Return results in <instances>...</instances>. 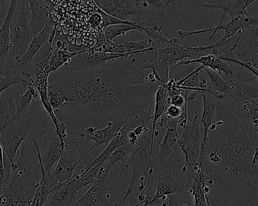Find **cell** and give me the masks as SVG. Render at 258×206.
<instances>
[{
    "instance_id": "obj_3",
    "label": "cell",
    "mask_w": 258,
    "mask_h": 206,
    "mask_svg": "<svg viewBox=\"0 0 258 206\" xmlns=\"http://www.w3.org/2000/svg\"><path fill=\"white\" fill-rule=\"evenodd\" d=\"M152 129L138 138L135 149L129 156L125 168L132 170V176L128 189L119 206H123L125 201L134 193L135 189L139 192V202L144 200L147 192V177L150 174L157 173L156 156L161 144L160 140L155 141L154 148L151 146Z\"/></svg>"
},
{
    "instance_id": "obj_49",
    "label": "cell",
    "mask_w": 258,
    "mask_h": 206,
    "mask_svg": "<svg viewBox=\"0 0 258 206\" xmlns=\"http://www.w3.org/2000/svg\"><path fill=\"white\" fill-rule=\"evenodd\" d=\"M2 195V192H1V190H0V196H1Z\"/></svg>"
},
{
    "instance_id": "obj_15",
    "label": "cell",
    "mask_w": 258,
    "mask_h": 206,
    "mask_svg": "<svg viewBox=\"0 0 258 206\" xmlns=\"http://www.w3.org/2000/svg\"><path fill=\"white\" fill-rule=\"evenodd\" d=\"M55 30L56 27H54V23L50 21L41 31L35 33L33 40L29 45L28 49L27 50L25 54L18 60L16 64L18 65L21 69L24 70L28 66H33L32 61H33L35 56L40 51L45 42L50 39Z\"/></svg>"
},
{
    "instance_id": "obj_7",
    "label": "cell",
    "mask_w": 258,
    "mask_h": 206,
    "mask_svg": "<svg viewBox=\"0 0 258 206\" xmlns=\"http://www.w3.org/2000/svg\"><path fill=\"white\" fill-rule=\"evenodd\" d=\"M126 122L127 116L124 118H119V119L110 121L107 123V127L102 129H98L93 125H87V126L81 128L77 132V136H80V139L86 142L93 140L95 144L80 157L79 160L80 163L95 148L102 145H108V144L114 139L115 136L118 134L119 130L126 123Z\"/></svg>"
},
{
    "instance_id": "obj_40",
    "label": "cell",
    "mask_w": 258,
    "mask_h": 206,
    "mask_svg": "<svg viewBox=\"0 0 258 206\" xmlns=\"http://www.w3.org/2000/svg\"><path fill=\"white\" fill-rule=\"evenodd\" d=\"M214 31V27L211 28L200 29L197 30H192V31H184V30H178L179 35L182 39L188 37L189 36H194V35L203 34V33H209V32Z\"/></svg>"
},
{
    "instance_id": "obj_48",
    "label": "cell",
    "mask_w": 258,
    "mask_h": 206,
    "mask_svg": "<svg viewBox=\"0 0 258 206\" xmlns=\"http://www.w3.org/2000/svg\"><path fill=\"white\" fill-rule=\"evenodd\" d=\"M95 1V3H97V2L100 1V0H94Z\"/></svg>"
},
{
    "instance_id": "obj_5",
    "label": "cell",
    "mask_w": 258,
    "mask_h": 206,
    "mask_svg": "<svg viewBox=\"0 0 258 206\" xmlns=\"http://www.w3.org/2000/svg\"><path fill=\"white\" fill-rule=\"evenodd\" d=\"M29 3L24 0L21 3L19 14L16 22L11 31V48L9 57L6 62L5 71L16 63L20 58L25 54L29 45L33 40L35 33L30 27L29 21Z\"/></svg>"
},
{
    "instance_id": "obj_6",
    "label": "cell",
    "mask_w": 258,
    "mask_h": 206,
    "mask_svg": "<svg viewBox=\"0 0 258 206\" xmlns=\"http://www.w3.org/2000/svg\"><path fill=\"white\" fill-rule=\"evenodd\" d=\"M203 134L201 131V123L197 113L194 118L189 116L187 125L183 128L182 135L177 139V144L183 151L185 156V166L197 169L201 167L199 164L200 151H201Z\"/></svg>"
},
{
    "instance_id": "obj_27",
    "label": "cell",
    "mask_w": 258,
    "mask_h": 206,
    "mask_svg": "<svg viewBox=\"0 0 258 206\" xmlns=\"http://www.w3.org/2000/svg\"><path fill=\"white\" fill-rule=\"evenodd\" d=\"M137 143L138 142H134L129 141L127 143L124 144L123 145L118 148L116 151H113V154L107 158V160L110 163L107 164V167H105L106 171L107 172H110L112 168L115 166L116 163L121 162V166H119V169H117V172H120V175L122 176L127 160L133 150L135 149Z\"/></svg>"
},
{
    "instance_id": "obj_13",
    "label": "cell",
    "mask_w": 258,
    "mask_h": 206,
    "mask_svg": "<svg viewBox=\"0 0 258 206\" xmlns=\"http://www.w3.org/2000/svg\"><path fill=\"white\" fill-rule=\"evenodd\" d=\"M156 193L148 206L158 205L160 201L165 202V199L171 195L180 194L186 192V183L180 179H176L172 174L160 177L154 186Z\"/></svg>"
},
{
    "instance_id": "obj_1",
    "label": "cell",
    "mask_w": 258,
    "mask_h": 206,
    "mask_svg": "<svg viewBox=\"0 0 258 206\" xmlns=\"http://www.w3.org/2000/svg\"><path fill=\"white\" fill-rule=\"evenodd\" d=\"M146 71L131 67L125 58L81 71L58 70L49 76V88L67 103L55 110L59 120L77 132L87 125H104L152 104L160 83L147 81Z\"/></svg>"
},
{
    "instance_id": "obj_30",
    "label": "cell",
    "mask_w": 258,
    "mask_h": 206,
    "mask_svg": "<svg viewBox=\"0 0 258 206\" xmlns=\"http://www.w3.org/2000/svg\"><path fill=\"white\" fill-rule=\"evenodd\" d=\"M170 67L168 58L165 57L161 61L150 62L140 66L139 70H151L160 85L165 86L170 80Z\"/></svg>"
},
{
    "instance_id": "obj_42",
    "label": "cell",
    "mask_w": 258,
    "mask_h": 206,
    "mask_svg": "<svg viewBox=\"0 0 258 206\" xmlns=\"http://www.w3.org/2000/svg\"><path fill=\"white\" fill-rule=\"evenodd\" d=\"M222 2L223 0H192L189 5L192 7L196 8L197 6H205L206 5H218Z\"/></svg>"
},
{
    "instance_id": "obj_12",
    "label": "cell",
    "mask_w": 258,
    "mask_h": 206,
    "mask_svg": "<svg viewBox=\"0 0 258 206\" xmlns=\"http://www.w3.org/2000/svg\"><path fill=\"white\" fill-rule=\"evenodd\" d=\"M254 76L247 77L246 74L239 71L236 78L227 80L231 87V95L226 99L233 102H242L258 98V86L251 82L255 80Z\"/></svg>"
},
{
    "instance_id": "obj_39",
    "label": "cell",
    "mask_w": 258,
    "mask_h": 206,
    "mask_svg": "<svg viewBox=\"0 0 258 206\" xmlns=\"http://www.w3.org/2000/svg\"><path fill=\"white\" fill-rule=\"evenodd\" d=\"M183 109L180 107H176L174 105L170 104L167 107L166 111H165V115L168 116L170 119H179L183 113Z\"/></svg>"
},
{
    "instance_id": "obj_11",
    "label": "cell",
    "mask_w": 258,
    "mask_h": 206,
    "mask_svg": "<svg viewBox=\"0 0 258 206\" xmlns=\"http://www.w3.org/2000/svg\"><path fill=\"white\" fill-rule=\"evenodd\" d=\"M95 3L107 15L123 21H129V16L146 12L141 0H100Z\"/></svg>"
},
{
    "instance_id": "obj_35",
    "label": "cell",
    "mask_w": 258,
    "mask_h": 206,
    "mask_svg": "<svg viewBox=\"0 0 258 206\" xmlns=\"http://www.w3.org/2000/svg\"><path fill=\"white\" fill-rule=\"evenodd\" d=\"M135 30H139L136 27H134L130 24H118L107 26L102 29V31L109 40L113 41L117 36L121 37L126 34L128 32Z\"/></svg>"
},
{
    "instance_id": "obj_16",
    "label": "cell",
    "mask_w": 258,
    "mask_h": 206,
    "mask_svg": "<svg viewBox=\"0 0 258 206\" xmlns=\"http://www.w3.org/2000/svg\"><path fill=\"white\" fill-rule=\"evenodd\" d=\"M203 98V110L200 123L203 127V139L201 147L204 146L209 139V129L216 119L217 110L220 108L224 99L211 95L208 92H201Z\"/></svg>"
},
{
    "instance_id": "obj_41",
    "label": "cell",
    "mask_w": 258,
    "mask_h": 206,
    "mask_svg": "<svg viewBox=\"0 0 258 206\" xmlns=\"http://www.w3.org/2000/svg\"><path fill=\"white\" fill-rule=\"evenodd\" d=\"M10 3L11 0H0V28L7 16Z\"/></svg>"
},
{
    "instance_id": "obj_36",
    "label": "cell",
    "mask_w": 258,
    "mask_h": 206,
    "mask_svg": "<svg viewBox=\"0 0 258 206\" xmlns=\"http://www.w3.org/2000/svg\"><path fill=\"white\" fill-rule=\"evenodd\" d=\"M23 84L24 86H33L34 84L30 80H27L22 76L9 75V74H2L0 72V95L6 89L10 87L12 85Z\"/></svg>"
},
{
    "instance_id": "obj_20",
    "label": "cell",
    "mask_w": 258,
    "mask_h": 206,
    "mask_svg": "<svg viewBox=\"0 0 258 206\" xmlns=\"http://www.w3.org/2000/svg\"><path fill=\"white\" fill-rule=\"evenodd\" d=\"M178 121L179 119H170L168 118L165 134L162 138V142L158 150L156 156V163H163L167 157L171 154L175 144H177L178 137Z\"/></svg>"
},
{
    "instance_id": "obj_32",
    "label": "cell",
    "mask_w": 258,
    "mask_h": 206,
    "mask_svg": "<svg viewBox=\"0 0 258 206\" xmlns=\"http://www.w3.org/2000/svg\"><path fill=\"white\" fill-rule=\"evenodd\" d=\"M205 71L210 77L211 83L209 89L214 92L225 95L228 98L231 95L232 89L228 82L222 78L216 71L205 68Z\"/></svg>"
},
{
    "instance_id": "obj_14",
    "label": "cell",
    "mask_w": 258,
    "mask_h": 206,
    "mask_svg": "<svg viewBox=\"0 0 258 206\" xmlns=\"http://www.w3.org/2000/svg\"><path fill=\"white\" fill-rule=\"evenodd\" d=\"M43 140L47 142V145L43 152L41 153L42 163L45 172L51 173L54 165L61 158L66 143L60 141L55 129L50 131Z\"/></svg>"
},
{
    "instance_id": "obj_24",
    "label": "cell",
    "mask_w": 258,
    "mask_h": 206,
    "mask_svg": "<svg viewBox=\"0 0 258 206\" xmlns=\"http://www.w3.org/2000/svg\"><path fill=\"white\" fill-rule=\"evenodd\" d=\"M199 63L204 68L212 70L214 71H218L220 73L224 74H233L234 73V70L229 64L228 62L222 60L220 56L215 55L213 54H206V55L202 56L200 58L196 60H186V61L180 62L176 66H182V65L195 64Z\"/></svg>"
},
{
    "instance_id": "obj_44",
    "label": "cell",
    "mask_w": 258,
    "mask_h": 206,
    "mask_svg": "<svg viewBox=\"0 0 258 206\" xmlns=\"http://www.w3.org/2000/svg\"><path fill=\"white\" fill-rule=\"evenodd\" d=\"M171 3H186V4H189L190 0H170Z\"/></svg>"
},
{
    "instance_id": "obj_28",
    "label": "cell",
    "mask_w": 258,
    "mask_h": 206,
    "mask_svg": "<svg viewBox=\"0 0 258 206\" xmlns=\"http://www.w3.org/2000/svg\"><path fill=\"white\" fill-rule=\"evenodd\" d=\"M82 51H68V49L59 48L57 47L54 48L51 55H50V73L55 72L64 66H68L73 57L80 54Z\"/></svg>"
},
{
    "instance_id": "obj_25",
    "label": "cell",
    "mask_w": 258,
    "mask_h": 206,
    "mask_svg": "<svg viewBox=\"0 0 258 206\" xmlns=\"http://www.w3.org/2000/svg\"><path fill=\"white\" fill-rule=\"evenodd\" d=\"M227 104L233 116L240 122L246 119L252 122L258 120V98L242 102L227 100Z\"/></svg>"
},
{
    "instance_id": "obj_31",
    "label": "cell",
    "mask_w": 258,
    "mask_h": 206,
    "mask_svg": "<svg viewBox=\"0 0 258 206\" xmlns=\"http://www.w3.org/2000/svg\"><path fill=\"white\" fill-rule=\"evenodd\" d=\"M239 60L258 69V27L252 30L248 48L238 55Z\"/></svg>"
},
{
    "instance_id": "obj_47",
    "label": "cell",
    "mask_w": 258,
    "mask_h": 206,
    "mask_svg": "<svg viewBox=\"0 0 258 206\" xmlns=\"http://www.w3.org/2000/svg\"><path fill=\"white\" fill-rule=\"evenodd\" d=\"M232 1V0H223V2H230Z\"/></svg>"
},
{
    "instance_id": "obj_21",
    "label": "cell",
    "mask_w": 258,
    "mask_h": 206,
    "mask_svg": "<svg viewBox=\"0 0 258 206\" xmlns=\"http://www.w3.org/2000/svg\"><path fill=\"white\" fill-rule=\"evenodd\" d=\"M257 0H232L230 2H222L218 5H206L205 7L209 9H222L223 15L218 25H222L223 21L227 15H230L232 19L242 15H251L247 11V8L251 3Z\"/></svg>"
},
{
    "instance_id": "obj_19",
    "label": "cell",
    "mask_w": 258,
    "mask_h": 206,
    "mask_svg": "<svg viewBox=\"0 0 258 206\" xmlns=\"http://www.w3.org/2000/svg\"><path fill=\"white\" fill-rule=\"evenodd\" d=\"M27 2L32 14L30 27L33 33H36L41 31L50 21L49 2L47 0H27Z\"/></svg>"
},
{
    "instance_id": "obj_9",
    "label": "cell",
    "mask_w": 258,
    "mask_h": 206,
    "mask_svg": "<svg viewBox=\"0 0 258 206\" xmlns=\"http://www.w3.org/2000/svg\"><path fill=\"white\" fill-rule=\"evenodd\" d=\"M110 172L106 171L105 167L101 166L98 176L92 187L87 192L77 200L76 206H110L113 202L110 201L108 193V186L113 178L109 176Z\"/></svg>"
},
{
    "instance_id": "obj_34",
    "label": "cell",
    "mask_w": 258,
    "mask_h": 206,
    "mask_svg": "<svg viewBox=\"0 0 258 206\" xmlns=\"http://www.w3.org/2000/svg\"><path fill=\"white\" fill-rule=\"evenodd\" d=\"M147 36L150 38L152 47L154 49L160 48L164 44L169 43L171 38L165 37L162 34V27L159 24H155L153 27H147L146 30Z\"/></svg>"
},
{
    "instance_id": "obj_4",
    "label": "cell",
    "mask_w": 258,
    "mask_h": 206,
    "mask_svg": "<svg viewBox=\"0 0 258 206\" xmlns=\"http://www.w3.org/2000/svg\"><path fill=\"white\" fill-rule=\"evenodd\" d=\"M24 116L15 122H9L0 127V144L4 152V173L0 181L7 187L12 176V166L14 160L18 153L21 145L27 139L29 132L36 126L39 121V113L33 112V115L28 114V110Z\"/></svg>"
},
{
    "instance_id": "obj_8",
    "label": "cell",
    "mask_w": 258,
    "mask_h": 206,
    "mask_svg": "<svg viewBox=\"0 0 258 206\" xmlns=\"http://www.w3.org/2000/svg\"><path fill=\"white\" fill-rule=\"evenodd\" d=\"M66 145L61 158L57 163V167L51 172L53 176L59 184L68 182L80 164L78 156V142L77 136L72 133H68L66 139Z\"/></svg>"
},
{
    "instance_id": "obj_43",
    "label": "cell",
    "mask_w": 258,
    "mask_h": 206,
    "mask_svg": "<svg viewBox=\"0 0 258 206\" xmlns=\"http://www.w3.org/2000/svg\"><path fill=\"white\" fill-rule=\"evenodd\" d=\"M4 173V152L0 144V178H3Z\"/></svg>"
},
{
    "instance_id": "obj_45",
    "label": "cell",
    "mask_w": 258,
    "mask_h": 206,
    "mask_svg": "<svg viewBox=\"0 0 258 206\" xmlns=\"http://www.w3.org/2000/svg\"><path fill=\"white\" fill-rule=\"evenodd\" d=\"M206 201H207V206H212L210 203V201H209V197L206 198Z\"/></svg>"
},
{
    "instance_id": "obj_46",
    "label": "cell",
    "mask_w": 258,
    "mask_h": 206,
    "mask_svg": "<svg viewBox=\"0 0 258 206\" xmlns=\"http://www.w3.org/2000/svg\"><path fill=\"white\" fill-rule=\"evenodd\" d=\"M110 206H119V204H115V203H113V204H112V205Z\"/></svg>"
},
{
    "instance_id": "obj_10",
    "label": "cell",
    "mask_w": 258,
    "mask_h": 206,
    "mask_svg": "<svg viewBox=\"0 0 258 206\" xmlns=\"http://www.w3.org/2000/svg\"><path fill=\"white\" fill-rule=\"evenodd\" d=\"M128 54H113V53H106L104 51H96L92 48L83 50L80 54L73 57L71 61L68 66L61 68V70L70 71H81L88 68L96 67L104 63L117 59L127 58Z\"/></svg>"
},
{
    "instance_id": "obj_23",
    "label": "cell",
    "mask_w": 258,
    "mask_h": 206,
    "mask_svg": "<svg viewBox=\"0 0 258 206\" xmlns=\"http://www.w3.org/2000/svg\"><path fill=\"white\" fill-rule=\"evenodd\" d=\"M155 107L152 119L151 145L154 146L156 138V125L161 116H163L166 111L167 107L170 105V97L165 86L159 85L155 92Z\"/></svg>"
},
{
    "instance_id": "obj_37",
    "label": "cell",
    "mask_w": 258,
    "mask_h": 206,
    "mask_svg": "<svg viewBox=\"0 0 258 206\" xmlns=\"http://www.w3.org/2000/svg\"><path fill=\"white\" fill-rule=\"evenodd\" d=\"M144 10L152 11L159 16H163L166 12L167 8L171 3L170 0H141Z\"/></svg>"
},
{
    "instance_id": "obj_29",
    "label": "cell",
    "mask_w": 258,
    "mask_h": 206,
    "mask_svg": "<svg viewBox=\"0 0 258 206\" xmlns=\"http://www.w3.org/2000/svg\"><path fill=\"white\" fill-rule=\"evenodd\" d=\"M77 194L69 188L66 182L53 193L50 200L44 206H76Z\"/></svg>"
},
{
    "instance_id": "obj_18",
    "label": "cell",
    "mask_w": 258,
    "mask_h": 206,
    "mask_svg": "<svg viewBox=\"0 0 258 206\" xmlns=\"http://www.w3.org/2000/svg\"><path fill=\"white\" fill-rule=\"evenodd\" d=\"M18 0H11L9 12L4 23L0 28V72L3 74L11 48V31L12 21L15 16V9Z\"/></svg>"
},
{
    "instance_id": "obj_2",
    "label": "cell",
    "mask_w": 258,
    "mask_h": 206,
    "mask_svg": "<svg viewBox=\"0 0 258 206\" xmlns=\"http://www.w3.org/2000/svg\"><path fill=\"white\" fill-rule=\"evenodd\" d=\"M210 131L217 134L201 147L199 160L209 180L218 181L226 190L244 183L258 192V141L248 125L238 120L230 110L225 119L213 122Z\"/></svg>"
},
{
    "instance_id": "obj_38",
    "label": "cell",
    "mask_w": 258,
    "mask_h": 206,
    "mask_svg": "<svg viewBox=\"0 0 258 206\" xmlns=\"http://www.w3.org/2000/svg\"><path fill=\"white\" fill-rule=\"evenodd\" d=\"M48 100L54 111L63 107L67 103L66 99L63 95L55 89H48Z\"/></svg>"
},
{
    "instance_id": "obj_17",
    "label": "cell",
    "mask_w": 258,
    "mask_h": 206,
    "mask_svg": "<svg viewBox=\"0 0 258 206\" xmlns=\"http://www.w3.org/2000/svg\"><path fill=\"white\" fill-rule=\"evenodd\" d=\"M257 24H258V15L255 17L251 15H242V16L237 17L232 19L231 21L227 23V24L214 27V31L212 32V36L209 37V40L215 37L218 30H224L225 31L224 36L220 39L221 42H224L231 38L236 37L239 35L243 36L244 33L248 28H250L251 26L257 25Z\"/></svg>"
},
{
    "instance_id": "obj_26",
    "label": "cell",
    "mask_w": 258,
    "mask_h": 206,
    "mask_svg": "<svg viewBox=\"0 0 258 206\" xmlns=\"http://www.w3.org/2000/svg\"><path fill=\"white\" fill-rule=\"evenodd\" d=\"M101 166H102L101 165H95L89 171L82 170V168L79 170L77 169H76L75 173L67 182V184L72 191L78 193L79 190L95 182Z\"/></svg>"
},
{
    "instance_id": "obj_22",
    "label": "cell",
    "mask_w": 258,
    "mask_h": 206,
    "mask_svg": "<svg viewBox=\"0 0 258 206\" xmlns=\"http://www.w3.org/2000/svg\"><path fill=\"white\" fill-rule=\"evenodd\" d=\"M11 98H12V106L15 112V114L12 115L9 122H15L21 119L27 113L33 100L39 98L37 91L33 86H28L27 91L24 94L17 92L15 96Z\"/></svg>"
},
{
    "instance_id": "obj_33",
    "label": "cell",
    "mask_w": 258,
    "mask_h": 206,
    "mask_svg": "<svg viewBox=\"0 0 258 206\" xmlns=\"http://www.w3.org/2000/svg\"><path fill=\"white\" fill-rule=\"evenodd\" d=\"M120 39L122 41V45L125 47V53H127L128 55L141 54V53L154 50V48L152 47L151 42L147 35L145 39L142 41H126L122 36H121Z\"/></svg>"
}]
</instances>
